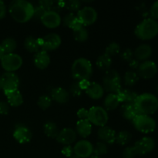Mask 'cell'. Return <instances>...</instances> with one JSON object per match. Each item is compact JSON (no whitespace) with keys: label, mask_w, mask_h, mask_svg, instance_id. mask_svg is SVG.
I'll list each match as a JSON object with an SVG mask.
<instances>
[{"label":"cell","mask_w":158,"mask_h":158,"mask_svg":"<svg viewBox=\"0 0 158 158\" xmlns=\"http://www.w3.org/2000/svg\"><path fill=\"white\" fill-rule=\"evenodd\" d=\"M56 139L58 143L65 145V146L70 145L77 139V133L72 128H63L61 131H59V134Z\"/></svg>","instance_id":"e0dca14e"},{"label":"cell","mask_w":158,"mask_h":158,"mask_svg":"<svg viewBox=\"0 0 158 158\" xmlns=\"http://www.w3.org/2000/svg\"><path fill=\"white\" fill-rule=\"evenodd\" d=\"M137 155L138 154H137V151L134 146L126 148L123 150V154H122L123 158H135Z\"/></svg>","instance_id":"ab89813d"},{"label":"cell","mask_w":158,"mask_h":158,"mask_svg":"<svg viewBox=\"0 0 158 158\" xmlns=\"http://www.w3.org/2000/svg\"><path fill=\"white\" fill-rule=\"evenodd\" d=\"M94 146L89 141L82 140L77 142L73 147V154L79 158H87L93 154Z\"/></svg>","instance_id":"4fadbf2b"},{"label":"cell","mask_w":158,"mask_h":158,"mask_svg":"<svg viewBox=\"0 0 158 158\" xmlns=\"http://www.w3.org/2000/svg\"><path fill=\"white\" fill-rule=\"evenodd\" d=\"M139 79H140V77H139L137 73L133 70L126 72L124 77H123L125 85L127 86H134L138 82Z\"/></svg>","instance_id":"d6a6232c"},{"label":"cell","mask_w":158,"mask_h":158,"mask_svg":"<svg viewBox=\"0 0 158 158\" xmlns=\"http://www.w3.org/2000/svg\"><path fill=\"white\" fill-rule=\"evenodd\" d=\"M138 155H144L151 152L155 147L154 139L149 137H145L137 140L134 145Z\"/></svg>","instance_id":"5bb4252c"},{"label":"cell","mask_w":158,"mask_h":158,"mask_svg":"<svg viewBox=\"0 0 158 158\" xmlns=\"http://www.w3.org/2000/svg\"><path fill=\"white\" fill-rule=\"evenodd\" d=\"M88 114L89 111L85 108H81L77 111V117L80 118V120H88Z\"/></svg>","instance_id":"bcb514c9"},{"label":"cell","mask_w":158,"mask_h":158,"mask_svg":"<svg viewBox=\"0 0 158 158\" xmlns=\"http://www.w3.org/2000/svg\"><path fill=\"white\" fill-rule=\"evenodd\" d=\"M2 89L5 95L19 90V79L15 73H5L2 75Z\"/></svg>","instance_id":"30bf717a"},{"label":"cell","mask_w":158,"mask_h":158,"mask_svg":"<svg viewBox=\"0 0 158 158\" xmlns=\"http://www.w3.org/2000/svg\"><path fill=\"white\" fill-rule=\"evenodd\" d=\"M133 125L137 131L143 134L154 132L156 128V122L151 116L138 114L132 120Z\"/></svg>","instance_id":"8992f818"},{"label":"cell","mask_w":158,"mask_h":158,"mask_svg":"<svg viewBox=\"0 0 158 158\" xmlns=\"http://www.w3.org/2000/svg\"><path fill=\"white\" fill-rule=\"evenodd\" d=\"M6 15V6L4 2L0 0V19L4 18Z\"/></svg>","instance_id":"681fc988"},{"label":"cell","mask_w":158,"mask_h":158,"mask_svg":"<svg viewBox=\"0 0 158 158\" xmlns=\"http://www.w3.org/2000/svg\"><path fill=\"white\" fill-rule=\"evenodd\" d=\"M96 65L100 70L106 72V71L110 70L111 66H112V58L105 54L100 55L96 61Z\"/></svg>","instance_id":"f1b7e54d"},{"label":"cell","mask_w":158,"mask_h":158,"mask_svg":"<svg viewBox=\"0 0 158 158\" xmlns=\"http://www.w3.org/2000/svg\"><path fill=\"white\" fill-rule=\"evenodd\" d=\"M6 96L7 97V103L9 106L17 107L23 103V97L19 90H16Z\"/></svg>","instance_id":"83f0119b"},{"label":"cell","mask_w":158,"mask_h":158,"mask_svg":"<svg viewBox=\"0 0 158 158\" xmlns=\"http://www.w3.org/2000/svg\"><path fill=\"white\" fill-rule=\"evenodd\" d=\"M40 21L46 27L49 29H54L60 26L62 20L58 12L54 10H49L44 14Z\"/></svg>","instance_id":"9a60e30c"},{"label":"cell","mask_w":158,"mask_h":158,"mask_svg":"<svg viewBox=\"0 0 158 158\" xmlns=\"http://www.w3.org/2000/svg\"><path fill=\"white\" fill-rule=\"evenodd\" d=\"M152 55V48L148 44H141L136 48L134 56L137 60L146 61Z\"/></svg>","instance_id":"ffe728a7"},{"label":"cell","mask_w":158,"mask_h":158,"mask_svg":"<svg viewBox=\"0 0 158 158\" xmlns=\"http://www.w3.org/2000/svg\"><path fill=\"white\" fill-rule=\"evenodd\" d=\"M68 158H79V157H77V156L74 155V154H73V155L71 156V157H68Z\"/></svg>","instance_id":"11a10c76"},{"label":"cell","mask_w":158,"mask_h":158,"mask_svg":"<svg viewBox=\"0 0 158 158\" xmlns=\"http://www.w3.org/2000/svg\"><path fill=\"white\" fill-rule=\"evenodd\" d=\"M34 65L39 69H45L49 66L50 63V57L47 52L45 51H39L33 58Z\"/></svg>","instance_id":"44dd1931"},{"label":"cell","mask_w":158,"mask_h":158,"mask_svg":"<svg viewBox=\"0 0 158 158\" xmlns=\"http://www.w3.org/2000/svg\"><path fill=\"white\" fill-rule=\"evenodd\" d=\"M88 120L91 124H94L98 127H104L107 123L109 117L107 111L102 106H93L88 110Z\"/></svg>","instance_id":"52a82bcc"},{"label":"cell","mask_w":158,"mask_h":158,"mask_svg":"<svg viewBox=\"0 0 158 158\" xmlns=\"http://www.w3.org/2000/svg\"><path fill=\"white\" fill-rule=\"evenodd\" d=\"M97 136H98V138L103 143L113 144L116 141L117 134L114 129L109 127L104 126L100 127V129L97 131Z\"/></svg>","instance_id":"ac0fdd59"},{"label":"cell","mask_w":158,"mask_h":158,"mask_svg":"<svg viewBox=\"0 0 158 158\" xmlns=\"http://www.w3.org/2000/svg\"><path fill=\"white\" fill-rule=\"evenodd\" d=\"M4 56H5V52L4 50H3L2 48L1 45H0V60H2V58Z\"/></svg>","instance_id":"f5cc1de1"},{"label":"cell","mask_w":158,"mask_h":158,"mask_svg":"<svg viewBox=\"0 0 158 158\" xmlns=\"http://www.w3.org/2000/svg\"><path fill=\"white\" fill-rule=\"evenodd\" d=\"M9 12L15 21L24 23L33 17L34 6L26 0H15L9 5Z\"/></svg>","instance_id":"6da1fadb"},{"label":"cell","mask_w":158,"mask_h":158,"mask_svg":"<svg viewBox=\"0 0 158 158\" xmlns=\"http://www.w3.org/2000/svg\"><path fill=\"white\" fill-rule=\"evenodd\" d=\"M134 105L139 114L150 116L158 110V99L154 94L145 93L138 95Z\"/></svg>","instance_id":"7a4b0ae2"},{"label":"cell","mask_w":158,"mask_h":158,"mask_svg":"<svg viewBox=\"0 0 158 158\" xmlns=\"http://www.w3.org/2000/svg\"><path fill=\"white\" fill-rule=\"evenodd\" d=\"M47 12L45 8H43V6L39 5V6L34 7V13H33V17L36 20H41L42 17L44 15V14Z\"/></svg>","instance_id":"60d3db41"},{"label":"cell","mask_w":158,"mask_h":158,"mask_svg":"<svg viewBox=\"0 0 158 158\" xmlns=\"http://www.w3.org/2000/svg\"><path fill=\"white\" fill-rule=\"evenodd\" d=\"M63 24L65 26L70 28L73 31L79 29L81 26H83L80 20L78 19L77 15L73 12H69L67 15H65V17L63 18Z\"/></svg>","instance_id":"484cf974"},{"label":"cell","mask_w":158,"mask_h":158,"mask_svg":"<svg viewBox=\"0 0 158 158\" xmlns=\"http://www.w3.org/2000/svg\"><path fill=\"white\" fill-rule=\"evenodd\" d=\"M9 110V105L4 101H0V115H6Z\"/></svg>","instance_id":"f6af8a7d"},{"label":"cell","mask_w":158,"mask_h":158,"mask_svg":"<svg viewBox=\"0 0 158 158\" xmlns=\"http://www.w3.org/2000/svg\"><path fill=\"white\" fill-rule=\"evenodd\" d=\"M103 89L110 94H117L121 88V78L117 71L114 69H110L106 71L103 78Z\"/></svg>","instance_id":"5b68a950"},{"label":"cell","mask_w":158,"mask_h":158,"mask_svg":"<svg viewBox=\"0 0 158 158\" xmlns=\"http://www.w3.org/2000/svg\"><path fill=\"white\" fill-rule=\"evenodd\" d=\"M73 37L76 41L80 42V43H83V42L86 41L89 37V33L85 26H81L79 29L73 30Z\"/></svg>","instance_id":"836d02e7"},{"label":"cell","mask_w":158,"mask_h":158,"mask_svg":"<svg viewBox=\"0 0 158 158\" xmlns=\"http://www.w3.org/2000/svg\"><path fill=\"white\" fill-rule=\"evenodd\" d=\"M38 43L42 50L49 52L58 49L61 45L62 40L58 34L49 33L42 38H38Z\"/></svg>","instance_id":"ba28073f"},{"label":"cell","mask_w":158,"mask_h":158,"mask_svg":"<svg viewBox=\"0 0 158 158\" xmlns=\"http://www.w3.org/2000/svg\"><path fill=\"white\" fill-rule=\"evenodd\" d=\"M77 132L81 137L86 138L92 132V124L88 120H80L77 123Z\"/></svg>","instance_id":"cb8c5ba5"},{"label":"cell","mask_w":158,"mask_h":158,"mask_svg":"<svg viewBox=\"0 0 158 158\" xmlns=\"http://www.w3.org/2000/svg\"><path fill=\"white\" fill-rule=\"evenodd\" d=\"M93 66L91 62L85 58H79L73 62L71 68V74L74 80H89L92 77Z\"/></svg>","instance_id":"3957f363"},{"label":"cell","mask_w":158,"mask_h":158,"mask_svg":"<svg viewBox=\"0 0 158 158\" xmlns=\"http://www.w3.org/2000/svg\"><path fill=\"white\" fill-rule=\"evenodd\" d=\"M134 52H133L132 49H129V48L124 49L123 51V52L121 53V55H120V57H121L122 60L127 62V63H129L131 60H132L134 59Z\"/></svg>","instance_id":"7bdbcfd3"},{"label":"cell","mask_w":158,"mask_h":158,"mask_svg":"<svg viewBox=\"0 0 158 158\" xmlns=\"http://www.w3.org/2000/svg\"><path fill=\"white\" fill-rule=\"evenodd\" d=\"M132 139V135L130 132L126 131H120L118 134H117L116 136V143L119 145H123L127 144L128 143H130V141Z\"/></svg>","instance_id":"e575fe53"},{"label":"cell","mask_w":158,"mask_h":158,"mask_svg":"<svg viewBox=\"0 0 158 158\" xmlns=\"http://www.w3.org/2000/svg\"><path fill=\"white\" fill-rule=\"evenodd\" d=\"M51 99L61 104L66 103L69 100V94L63 87H55L51 90Z\"/></svg>","instance_id":"d6986e66"},{"label":"cell","mask_w":158,"mask_h":158,"mask_svg":"<svg viewBox=\"0 0 158 158\" xmlns=\"http://www.w3.org/2000/svg\"><path fill=\"white\" fill-rule=\"evenodd\" d=\"M108 152V148L106 146V144L103 142H97L95 144V146L94 147V150H93V154L95 156H100L105 155V154H107Z\"/></svg>","instance_id":"8d00e7d4"},{"label":"cell","mask_w":158,"mask_h":158,"mask_svg":"<svg viewBox=\"0 0 158 158\" xmlns=\"http://www.w3.org/2000/svg\"><path fill=\"white\" fill-rule=\"evenodd\" d=\"M120 47L119 46L118 43H115V42H113V43H110L105 49V55L108 56L110 58H112L114 56L117 55V54L120 52Z\"/></svg>","instance_id":"d590c367"},{"label":"cell","mask_w":158,"mask_h":158,"mask_svg":"<svg viewBox=\"0 0 158 158\" xmlns=\"http://www.w3.org/2000/svg\"><path fill=\"white\" fill-rule=\"evenodd\" d=\"M86 94L93 100H99L102 98L104 94V89L103 86L96 82H90L87 89H86Z\"/></svg>","instance_id":"603a6c76"},{"label":"cell","mask_w":158,"mask_h":158,"mask_svg":"<svg viewBox=\"0 0 158 158\" xmlns=\"http://www.w3.org/2000/svg\"><path fill=\"white\" fill-rule=\"evenodd\" d=\"M116 94L120 103H131V104H134L138 97V94L137 93L129 89H121Z\"/></svg>","instance_id":"7402d4cb"},{"label":"cell","mask_w":158,"mask_h":158,"mask_svg":"<svg viewBox=\"0 0 158 158\" xmlns=\"http://www.w3.org/2000/svg\"><path fill=\"white\" fill-rule=\"evenodd\" d=\"M23 59L15 53L5 54L1 60V65L6 72L14 73L18 70L23 65Z\"/></svg>","instance_id":"9c48e42d"},{"label":"cell","mask_w":158,"mask_h":158,"mask_svg":"<svg viewBox=\"0 0 158 158\" xmlns=\"http://www.w3.org/2000/svg\"><path fill=\"white\" fill-rule=\"evenodd\" d=\"M64 6L71 12H78L81 7V2L78 0H69L65 2Z\"/></svg>","instance_id":"f35d334b"},{"label":"cell","mask_w":158,"mask_h":158,"mask_svg":"<svg viewBox=\"0 0 158 158\" xmlns=\"http://www.w3.org/2000/svg\"><path fill=\"white\" fill-rule=\"evenodd\" d=\"M128 64H129L130 67H131V69H137V68L139 67V65H140V62H139L138 60H136L135 58H134L132 60H131V61L128 63Z\"/></svg>","instance_id":"f907efd6"},{"label":"cell","mask_w":158,"mask_h":158,"mask_svg":"<svg viewBox=\"0 0 158 158\" xmlns=\"http://www.w3.org/2000/svg\"><path fill=\"white\" fill-rule=\"evenodd\" d=\"M25 49L29 52H38L40 49V44L38 43V38L34 36L26 37L24 42Z\"/></svg>","instance_id":"f546056e"},{"label":"cell","mask_w":158,"mask_h":158,"mask_svg":"<svg viewBox=\"0 0 158 158\" xmlns=\"http://www.w3.org/2000/svg\"><path fill=\"white\" fill-rule=\"evenodd\" d=\"M151 16L154 19H158V1L155 2L154 4L151 6V9H150Z\"/></svg>","instance_id":"7dc6e473"},{"label":"cell","mask_w":158,"mask_h":158,"mask_svg":"<svg viewBox=\"0 0 158 158\" xmlns=\"http://www.w3.org/2000/svg\"><path fill=\"white\" fill-rule=\"evenodd\" d=\"M120 102L116 94H109L105 98L103 102V106L104 109L108 111H112L117 109L120 105Z\"/></svg>","instance_id":"4316f807"},{"label":"cell","mask_w":158,"mask_h":158,"mask_svg":"<svg viewBox=\"0 0 158 158\" xmlns=\"http://www.w3.org/2000/svg\"><path fill=\"white\" fill-rule=\"evenodd\" d=\"M77 16L83 26H87L97 21V12L91 6H85L77 12Z\"/></svg>","instance_id":"8fae6325"},{"label":"cell","mask_w":158,"mask_h":158,"mask_svg":"<svg viewBox=\"0 0 158 158\" xmlns=\"http://www.w3.org/2000/svg\"><path fill=\"white\" fill-rule=\"evenodd\" d=\"M0 45H1L2 48L4 50L5 54L13 53V52L17 47L16 41L13 38H11V37L3 40Z\"/></svg>","instance_id":"1f68e13d"},{"label":"cell","mask_w":158,"mask_h":158,"mask_svg":"<svg viewBox=\"0 0 158 158\" xmlns=\"http://www.w3.org/2000/svg\"><path fill=\"white\" fill-rule=\"evenodd\" d=\"M90 158H101L100 157H98V156H95V155H94V156H92V157H91Z\"/></svg>","instance_id":"9f6ffc18"},{"label":"cell","mask_w":158,"mask_h":158,"mask_svg":"<svg viewBox=\"0 0 158 158\" xmlns=\"http://www.w3.org/2000/svg\"><path fill=\"white\" fill-rule=\"evenodd\" d=\"M53 4L54 2L52 1H51V0H43V1L40 2V6H43V8H45L47 11L50 10V9L52 8V5Z\"/></svg>","instance_id":"c3c4849f"},{"label":"cell","mask_w":158,"mask_h":158,"mask_svg":"<svg viewBox=\"0 0 158 158\" xmlns=\"http://www.w3.org/2000/svg\"><path fill=\"white\" fill-rule=\"evenodd\" d=\"M134 32L141 40H152L158 34V23L152 18L146 19L137 25Z\"/></svg>","instance_id":"277c9868"},{"label":"cell","mask_w":158,"mask_h":158,"mask_svg":"<svg viewBox=\"0 0 158 158\" xmlns=\"http://www.w3.org/2000/svg\"><path fill=\"white\" fill-rule=\"evenodd\" d=\"M0 89H2V75H0Z\"/></svg>","instance_id":"db71d44e"},{"label":"cell","mask_w":158,"mask_h":158,"mask_svg":"<svg viewBox=\"0 0 158 158\" xmlns=\"http://www.w3.org/2000/svg\"><path fill=\"white\" fill-rule=\"evenodd\" d=\"M82 89L80 88V84H79V82H74L72 83V85L70 86V93L74 97H80L82 94Z\"/></svg>","instance_id":"b9f144b4"},{"label":"cell","mask_w":158,"mask_h":158,"mask_svg":"<svg viewBox=\"0 0 158 158\" xmlns=\"http://www.w3.org/2000/svg\"><path fill=\"white\" fill-rule=\"evenodd\" d=\"M157 93H158V86H157Z\"/></svg>","instance_id":"6f0895ef"},{"label":"cell","mask_w":158,"mask_h":158,"mask_svg":"<svg viewBox=\"0 0 158 158\" xmlns=\"http://www.w3.org/2000/svg\"><path fill=\"white\" fill-rule=\"evenodd\" d=\"M43 131L46 137L50 138H56L59 134V130L56 124L52 121H47L43 126Z\"/></svg>","instance_id":"4dcf8cb0"},{"label":"cell","mask_w":158,"mask_h":158,"mask_svg":"<svg viewBox=\"0 0 158 158\" xmlns=\"http://www.w3.org/2000/svg\"><path fill=\"white\" fill-rule=\"evenodd\" d=\"M120 112H121L122 116L126 120H131V121L139 114L136 109L135 105L131 104V103H123L120 109Z\"/></svg>","instance_id":"d4e9b609"},{"label":"cell","mask_w":158,"mask_h":158,"mask_svg":"<svg viewBox=\"0 0 158 158\" xmlns=\"http://www.w3.org/2000/svg\"><path fill=\"white\" fill-rule=\"evenodd\" d=\"M13 137L18 143L24 144L30 142L32 140V134L27 127L19 125L14 130Z\"/></svg>","instance_id":"2e32d148"},{"label":"cell","mask_w":158,"mask_h":158,"mask_svg":"<svg viewBox=\"0 0 158 158\" xmlns=\"http://www.w3.org/2000/svg\"><path fill=\"white\" fill-rule=\"evenodd\" d=\"M52 104V99L48 95H42L37 100V105L40 109L46 110Z\"/></svg>","instance_id":"74e56055"},{"label":"cell","mask_w":158,"mask_h":158,"mask_svg":"<svg viewBox=\"0 0 158 158\" xmlns=\"http://www.w3.org/2000/svg\"><path fill=\"white\" fill-rule=\"evenodd\" d=\"M62 154L66 157H69L73 155V148L70 146V145H66L64 148L62 149Z\"/></svg>","instance_id":"ee69618b"},{"label":"cell","mask_w":158,"mask_h":158,"mask_svg":"<svg viewBox=\"0 0 158 158\" xmlns=\"http://www.w3.org/2000/svg\"><path fill=\"white\" fill-rule=\"evenodd\" d=\"M157 66L154 61L146 60L140 63L137 68V74L139 77L148 80L151 79L157 74Z\"/></svg>","instance_id":"7c38bea8"},{"label":"cell","mask_w":158,"mask_h":158,"mask_svg":"<svg viewBox=\"0 0 158 158\" xmlns=\"http://www.w3.org/2000/svg\"><path fill=\"white\" fill-rule=\"evenodd\" d=\"M79 84H80L82 90H86L89 85L90 84V81L89 80H81V81H79Z\"/></svg>","instance_id":"816d5d0a"}]
</instances>
